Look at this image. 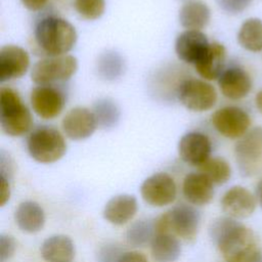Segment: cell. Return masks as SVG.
<instances>
[{"label": "cell", "instance_id": "cell-1", "mask_svg": "<svg viewBox=\"0 0 262 262\" xmlns=\"http://www.w3.org/2000/svg\"><path fill=\"white\" fill-rule=\"evenodd\" d=\"M209 234L226 262H252L261 251L254 231L229 216L216 218Z\"/></svg>", "mask_w": 262, "mask_h": 262}, {"label": "cell", "instance_id": "cell-2", "mask_svg": "<svg viewBox=\"0 0 262 262\" xmlns=\"http://www.w3.org/2000/svg\"><path fill=\"white\" fill-rule=\"evenodd\" d=\"M38 46L49 56L64 55L77 42V31L67 19L54 15L43 17L35 28Z\"/></svg>", "mask_w": 262, "mask_h": 262}, {"label": "cell", "instance_id": "cell-3", "mask_svg": "<svg viewBox=\"0 0 262 262\" xmlns=\"http://www.w3.org/2000/svg\"><path fill=\"white\" fill-rule=\"evenodd\" d=\"M33 125L30 110L18 93L10 87L0 89V126L2 131L12 137L28 133Z\"/></svg>", "mask_w": 262, "mask_h": 262}, {"label": "cell", "instance_id": "cell-4", "mask_svg": "<svg viewBox=\"0 0 262 262\" xmlns=\"http://www.w3.org/2000/svg\"><path fill=\"white\" fill-rule=\"evenodd\" d=\"M28 152L41 164H50L60 160L67 151L63 135L55 128L41 126L34 129L27 140Z\"/></svg>", "mask_w": 262, "mask_h": 262}, {"label": "cell", "instance_id": "cell-5", "mask_svg": "<svg viewBox=\"0 0 262 262\" xmlns=\"http://www.w3.org/2000/svg\"><path fill=\"white\" fill-rule=\"evenodd\" d=\"M77 70L78 60L73 55L48 56L33 66L31 79L37 85H51L71 79Z\"/></svg>", "mask_w": 262, "mask_h": 262}, {"label": "cell", "instance_id": "cell-6", "mask_svg": "<svg viewBox=\"0 0 262 262\" xmlns=\"http://www.w3.org/2000/svg\"><path fill=\"white\" fill-rule=\"evenodd\" d=\"M234 157L243 176H253L262 171V127H254L238 139Z\"/></svg>", "mask_w": 262, "mask_h": 262}, {"label": "cell", "instance_id": "cell-7", "mask_svg": "<svg viewBox=\"0 0 262 262\" xmlns=\"http://www.w3.org/2000/svg\"><path fill=\"white\" fill-rule=\"evenodd\" d=\"M177 96L183 106L192 112H206L217 102L215 87L206 80L190 78L183 80L177 90Z\"/></svg>", "mask_w": 262, "mask_h": 262}, {"label": "cell", "instance_id": "cell-8", "mask_svg": "<svg viewBox=\"0 0 262 262\" xmlns=\"http://www.w3.org/2000/svg\"><path fill=\"white\" fill-rule=\"evenodd\" d=\"M211 123L214 129L223 137L239 139L249 132L251 118L245 110L234 105H227L213 113Z\"/></svg>", "mask_w": 262, "mask_h": 262}, {"label": "cell", "instance_id": "cell-9", "mask_svg": "<svg viewBox=\"0 0 262 262\" xmlns=\"http://www.w3.org/2000/svg\"><path fill=\"white\" fill-rule=\"evenodd\" d=\"M140 194L148 205L164 207L175 201L177 194L176 183L168 173H155L142 182Z\"/></svg>", "mask_w": 262, "mask_h": 262}, {"label": "cell", "instance_id": "cell-10", "mask_svg": "<svg viewBox=\"0 0 262 262\" xmlns=\"http://www.w3.org/2000/svg\"><path fill=\"white\" fill-rule=\"evenodd\" d=\"M33 111L45 120H52L60 115L66 99L61 91L51 85H37L30 94Z\"/></svg>", "mask_w": 262, "mask_h": 262}, {"label": "cell", "instance_id": "cell-11", "mask_svg": "<svg viewBox=\"0 0 262 262\" xmlns=\"http://www.w3.org/2000/svg\"><path fill=\"white\" fill-rule=\"evenodd\" d=\"M97 127L94 113L84 106L70 110L61 121L64 135L72 140H83L90 137Z\"/></svg>", "mask_w": 262, "mask_h": 262}, {"label": "cell", "instance_id": "cell-12", "mask_svg": "<svg viewBox=\"0 0 262 262\" xmlns=\"http://www.w3.org/2000/svg\"><path fill=\"white\" fill-rule=\"evenodd\" d=\"M212 143L207 134L191 131L184 134L178 142L180 159L191 166L200 167L211 157Z\"/></svg>", "mask_w": 262, "mask_h": 262}, {"label": "cell", "instance_id": "cell-13", "mask_svg": "<svg viewBox=\"0 0 262 262\" xmlns=\"http://www.w3.org/2000/svg\"><path fill=\"white\" fill-rule=\"evenodd\" d=\"M220 204L226 216L234 219H244L255 212L257 201L249 189L241 185H234L223 193Z\"/></svg>", "mask_w": 262, "mask_h": 262}, {"label": "cell", "instance_id": "cell-14", "mask_svg": "<svg viewBox=\"0 0 262 262\" xmlns=\"http://www.w3.org/2000/svg\"><path fill=\"white\" fill-rule=\"evenodd\" d=\"M170 232L184 239H193L198 233L201 215L191 205L178 204L167 212Z\"/></svg>", "mask_w": 262, "mask_h": 262}, {"label": "cell", "instance_id": "cell-15", "mask_svg": "<svg viewBox=\"0 0 262 262\" xmlns=\"http://www.w3.org/2000/svg\"><path fill=\"white\" fill-rule=\"evenodd\" d=\"M217 81L223 96L231 100L243 99L252 90L251 76L239 66L225 68Z\"/></svg>", "mask_w": 262, "mask_h": 262}, {"label": "cell", "instance_id": "cell-16", "mask_svg": "<svg viewBox=\"0 0 262 262\" xmlns=\"http://www.w3.org/2000/svg\"><path fill=\"white\" fill-rule=\"evenodd\" d=\"M30 67L27 50L17 45H5L0 49V82L23 77Z\"/></svg>", "mask_w": 262, "mask_h": 262}, {"label": "cell", "instance_id": "cell-17", "mask_svg": "<svg viewBox=\"0 0 262 262\" xmlns=\"http://www.w3.org/2000/svg\"><path fill=\"white\" fill-rule=\"evenodd\" d=\"M209 45L210 42L202 31L185 30L175 40V52L180 60L194 66L206 53Z\"/></svg>", "mask_w": 262, "mask_h": 262}, {"label": "cell", "instance_id": "cell-18", "mask_svg": "<svg viewBox=\"0 0 262 262\" xmlns=\"http://www.w3.org/2000/svg\"><path fill=\"white\" fill-rule=\"evenodd\" d=\"M182 191L190 204L205 206L213 200L214 184L202 172H191L184 177Z\"/></svg>", "mask_w": 262, "mask_h": 262}, {"label": "cell", "instance_id": "cell-19", "mask_svg": "<svg viewBox=\"0 0 262 262\" xmlns=\"http://www.w3.org/2000/svg\"><path fill=\"white\" fill-rule=\"evenodd\" d=\"M226 49L219 42H212L203 57L194 64L196 73L206 81L218 80L225 70Z\"/></svg>", "mask_w": 262, "mask_h": 262}, {"label": "cell", "instance_id": "cell-20", "mask_svg": "<svg viewBox=\"0 0 262 262\" xmlns=\"http://www.w3.org/2000/svg\"><path fill=\"white\" fill-rule=\"evenodd\" d=\"M136 212V198L131 194L122 193L108 200L103 209V217L114 225H123L130 221Z\"/></svg>", "mask_w": 262, "mask_h": 262}, {"label": "cell", "instance_id": "cell-21", "mask_svg": "<svg viewBox=\"0 0 262 262\" xmlns=\"http://www.w3.org/2000/svg\"><path fill=\"white\" fill-rule=\"evenodd\" d=\"M40 251L46 262H72L75 257V245L64 234L49 236L43 242Z\"/></svg>", "mask_w": 262, "mask_h": 262}, {"label": "cell", "instance_id": "cell-22", "mask_svg": "<svg viewBox=\"0 0 262 262\" xmlns=\"http://www.w3.org/2000/svg\"><path fill=\"white\" fill-rule=\"evenodd\" d=\"M14 220L18 228L28 233L40 231L45 224L43 208L34 201L21 202L15 212Z\"/></svg>", "mask_w": 262, "mask_h": 262}, {"label": "cell", "instance_id": "cell-23", "mask_svg": "<svg viewBox=\"0 0 262 262\" xmlns=\"http://www.w3.org/2000/svg\"><path fill=\"white\" fill-rule=\"evenodd\" d=\"M178 19L185 30L201 31L208 26L211 19V10L205 2L187 1L179 9Z\"/></svg>", "mask_w": 262, "mask_h": 262}, {"label": "cell", "instance_id": "cell-24", "mask_svg": "<svg viewBox=\"0 0 262 262\" xmlns=\"http://www.w3.org/2000/svg\"><path fill=\"white\" fill-rule=\"evenodd\" d=\"M155 262H175L181 254L179 241L170 232L157 233L150 243Z\"/></svg>", "mask_w": 262, "mask_h": 262}, {"label": "cell", "instance_id": "cell-25", "mask_svg": "<svg viewBox=\"0 0 262 262\" xmlns=\"http://www.w3.org/2000/svg\"><path fill=\"white\" fill-rule=\"evenodd\" d=\"M237 41L248 51H262V19L258 17L246 19L238 30Z\"/></svg>", "mask_w": 262, "mask_h": 262}, {"label": "cell", "instance_id": "cell-26", "mask_svg": "<svg viewBox=\"0 0 262 262\" xmlns=\"http://www.w3.org/2000/svg\"><path fill=\"white\" fill-rule=\"evenodd\" d=\"M96 72L100 79L115 81L125 72V61L120 53L115 50H105L96 61Z\"/></svg>", "mask_w": 262, "mask_h": 262}, {"label": "cell", "instance_id": "cell-27", "mask_svg": "<svg viewBox=\"0 0 262 262\" xmlns=\"http://www.w3.org/2000/svg\"><path fill=\"white\" fill-rule=\"evenodd\" d=\"M157 234L155 220L141 219L130 225L126 232V241L132 247H144L151 243Z\"/></svg>", "mask_w": 262, "mask_h": 262}, {"label": "cell", "instance_id": "cell-28", "mask_svg": "<svg viewBox=\"0 0 262 262\" xmlns=\"http://www.w3.org/2000/svg\"><path fill=\"white\" fill-rule=\"evenodd\" d=\"M92 112L95 115L98 127L102 129L114 128L120 119V110L111 98H99L96 100Z\"/></svg>", "mask_w": 262, "mask_h": 262}, {"label": "cell", "instance_id": "cell-29", "mask_svg": "<svg viewBox=\"0 0 262 262\" xmlns=\"http://www.w3.org/2000/svg\"><path fill=\"white\" fill-rule=\"evenodd\" d=\"M200 172L205 174L213 184L222 185L226 183L231 176V167L229 163L221 157H213L207 160L199 167Z\"/></svg>", "mask_w": 262, "mask_h": 262}, {"label": "cell", "instance_id": "cell-30", "mask_svg": "<svg viewBox=\"0 0 262 262\" xmlns=\"http://www.w3.org/2000/svg\"><path fill=\"white\" fill-rule=\"evenodd\" d=\"M74 7L83 18L94 20L104 13L105 0H74Z\"/></svg>", "mask_w": 262, "mask_h": 262}, {"label": "cell", "instance_id": "cell-31", "mask_svg": "<svg viewBox=\"0 0 262 262\" xmlns=\"http://www.w3.org/2000/svg\"><path fill=\"white\" fill-rule=\"evenodd\" d=\"M124 250L120 245L108 243L101 246L97 252V262H119Z\"/></svg>", "mask_w": 262, "mask_h": 262}, {"label": "cell", "instance_id": "cell-32", "mask_svg": "<svg viewBox=\"0 0 262 262\" xmlns=\"http://www.w3.org/2000/svg\"><path fill=\"white\" fill-rule=\"evenodd\" d=\"M218 6L228 14H238L250 4L251 0H216Z\"/></svg>", "mask_w": 262, "mask_h": 262}, {"label": "cell", "instance_id": "cell-33", "mask_svg": "<svg viewBox=\"0 0 262 262\" xmlns=\"http://www.w3.org/2000/svg\"><path fill=\"white\" fill-rule=\"evenodd\" d=\"M16 249V243L13 236L2 233L0 235V261L4 262L10 259Z\"/></svg>", "mask_w": 262, "mask_h": 262}, {"label": "cell", "instance_id": "cell-34", "mask_svg": "<svg viewBox=\"0 0 262 262\" xmlns=\"http://www.w3.org/2000/svg\"><path fill=\"white\" fill-rule=\"evenodd\" d=\"M10 199V181L0 176V206L3 207Z\"/></svg>", "mask_w": 262, "mask_h": 262}, {"label": "cell", "instance_id": "cell-35", "mask_svg": "<svg viewBox=\"0 0 262 262\" xmlns=\"http://www.w3.org/2000/svg\"><path fill=\"white\" fill-rule=\"evenodd\" d=\"M119 262H147L146 257L139 252H125Z\"/></svg>", "mask_w": 262, "mask_h": 262}, {"label": "cell", "instance_id": "cell-36", "mask_svg": "<svg viewBox=\"0 0 262 262\" xmlns=\"http://www.w3.org/2000/svg\"><path fill=\"white\" fill-rule=\"evenodd\" d=\"M23 5L30 11L41 10L48 0H20Z\"/></svg>", "mask_w": 262, "mask_h": 262}, {"label": "cell", "instance_id": "cell-37", "mask_svg": "<svg viewBox=\"0 0 262 262\" xmlns=\"http://www.w3.org/2000/svg\"><path fill=\"white\" fill-rule=\"evenodd\" d=\"M254 195L256 198L257 205L262 209V177L255 184Z\"/></svg>", "mask_w": 262, "mask_h": 262}, {"label": "cell", "instance_id": "cell-38", "mask_svg": "<svg viewBox=\"0 0 262 262\" xmlns=\"http://www.w3.org/2000/svg\"><path fill=\"white\" fill-rule=\"evenodd\" d=\"M255 104L257 110L262 114V89L255 96Z\"/></svg>", "mask_w": 262, "mask_h": 262}, {"label": "cell", "instance_id": "cell-39", "mask_svg": "<svg viewBox=\"0 0 262 262\" xmlns=\"http://www.w3.org/2000/svg\"><path fill=\"white\" fill-rule=\"evenodd\" d=\"M252 262H262V250L259 252V254L256 256V258Z\"/></svg>", "mask_w": 262, "mask_h": 262}]
</instances>
